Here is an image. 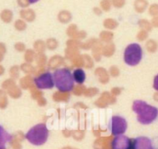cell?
Masks as SVG:
<instances>
[{"mask_svg": "<svg viewBox=\"0 0 158 149\" xmlns=\"http://www.w3.org/2000/svg\"><path fill=\"white\" fill-rule=\"evenodd\" d=\"M30 1V3H35V2H38L39 0H29Z\"/></svg>", "mask_w": 158, "mask_h": 149, "instance_id": "obj_27", "label": "cell"}, {"mask_svg": "<svg viewBox=\"0 0 158 149\" xmlns=\"http://www.w3.org/2000/svg\"><path fill=\"white\" fill-rule=\"evenodd\" d=\"M153 88L156 90V91H158V74L155 76L154 79H153Z\"/></svg>", "mask_w": 158, "mask_h": 149, "instance_id": "obj_23", "label": "cell"}, {"mask_svg": "<svg viewBox=\"0 0 158 149\" xmlns=\"http://www.w3.org/2000/svg\"><path fill=\"white\" fill-rule=\"evenodd\" d=\"M58 17L60 21H61L63 22H68L71 19V14L68 11H62L60 13Z\"/></svg>", "mask_w": 158, "mask_h": 149, "instance_id": "obj_14", "label": "cell"}, {"mask_svg": "<svg viewBox=\"0 0 158 149\" xmlns=\"http://www.w3.org/2000/svg\"><path fill=\"white\" fill-rule=\"evenodd\" d=\"M2 55H3V54H0V62L2 61Z\"/></svg>", "mask_w": 158, "mask_h": 149, "instance_id": "obj_28", "label": "cell"}, {"mask_svg": "<svg viewBox=\"0 0 158 149\" xmlns=\"http://www.w3.org/2000/svg\"><path fill=\"white\" fill-rule=\"evenodd\" d=\"M6 52V47L3 44L0 43V54H3Z\"/></svg>", "mask_w": 158, "mask_h": 149, "instance_id": "obj_25", "label": "cell"}, {"mask_svg": "<svg viewBox=\"0 0 158 149\" xmlns=\"http://www.w3.org/2000/svg\"><path fill=\"white\" fill-rule=\"evenodd\" d=\"M112 149H132V141L125 135H117L112 141Z\"/></svg>", "mask_w": 158, "mask_h": 149, "instance_id": "obj_7", "label": "cell"}, {"mask_svg": "<svg viewBox=\"0 0 158 149\" xmlns=\"http://www.w3.org/2000/svg\"><path fill=\"white\" fill-rule=\"evenodd\" d=\"M15 26H16V28L17 30H23L26 27V24L22 20H17L16 22V23H15Z\"/></svg>", "mask_w": 158, "mask_h": 149, "instance_id": "obj_20", "label": "cell"}, {"mask_svg": "<svg viewBox=\"0 0 158 149\" xmlns=\"http://www.w3.org/2000/svg\"><path fill=\"white\" fill-rule=\"evenodd\" d=\"M149 13L151 16H158V4H152L149 9Z\"/></svg>", "mask_w": 158, "mask_h": 149, "instance_id": "obj_16", "label": "cell"}, {"mask_svg": "<svg viewBox=\"0 0 158 149\" xmlns=\"http://www.w3.org/2000/svg\"><path fill=\"white\" fill-rule=\"evenodd\" d=\"M112 3H113L114 6L120 8L125 4V0H112Z\"/></svg>", "mask_w": 158, "mask_h": 149, "instance_id": "obj_21", "label": "cell"}, {"mask_svg": "<svg viewBox=\"0 0 158 149\" xmlns=\"http://www.w3.org/2000/svg\"><path fill=\"white\" fill-rule=\"evenodd\" d=\"M155 97H158V94H156V96H155ZM156 100H157V101H158V98H157V99H156Z\"/></svg>", "mask_w": 158, "mask_h": 149, "instance_id": "obj_29", "label": "cell"}, {"mask_svg": "<svg viewBox=\"0 0 158 149\" xmlns=\"http://www.w3.org/2000/svg\"><path fill=\"white\" fill-rule=\"evenodd\" d=\"M152 25L155 27H158V16H154L152 19Z\"/></svg>", "mask_w": 158, "mask_h": 149, "instance_id": "obj_24", "label": "cell"}, {"mask_svg": "<svg viewBox=\"0 0 158 149\" xmlns=\"http://www.w3.org/2000/svg\"><path fill=\"white\" fill-rule=\"evenodd\" d=\"M17 2L19 6L21 7H27L30 5L29 0H17Z\"/></svg>", "mask_w": 158, "mask_h": 149, "instance_id": "obj_22", "label": "cell"}, {"mask_svg": "<svg viewBox=\"0 0 158 149\" xmlns=\"http://www.w3.org/2000/svg\"><path fill=\"white\" fill-rule=\"evenodd\" d=\"M148 6V2L147 0H136L134 3L135 9L138 13H143L145 11Z\"/></svg>", "mask_w": 158, "mask_h": 149, "instance_id": "obj_11", "label": "cell"}, {"mask_svg": "<svg viewBox=\"0 0 158 149\" xmlns=\"http://www.w3.org/2000/svg\"><path fill=\"white\" fill-rule=\"evenodd\" d=\"M101 6L103 10H106V11H108V10H109L111 6L110 0H102L101 2Z\"/></svg>", "mask_w": 158, "mask_h": 149, "instance_id": "obj_18", "label": "cell"}, {"mask_svg": "<svg viewBox=\"0 0 158 149\" xmlns=\"http://www.w3.org/2000/svg\"><path fill=\"white\" fill-rule=\"evenodd\" d=\"M132 149H153V147L150 138L138 137L132 142Z\"/></svg>", "mask_w": 158, "mask_h": 149, "instance_id": "obj_8", "label": "cell"}, {"mask_svg": "<svg viewBox=\"0 0 158 149\" xmlns=\"http://www.w3.org/2000/svg\"><path fill=\"white\" fill-rule=\"evenodd\" d=\"M3 73H4V68L0 65V76L2 75V74H3Z\"/></svg>", "mask_w": 158, "mask_h": 149, "instance_id": "obj_26", "label": "cell"}, {"mask_svg": "<svg viewBox=\"0 0 158 149\" xmlns=\"http://www.w3.org/2000/svg\"><path fill=\"white\" fill-rule=\"evenodd\" d=\"M49 136V131L45 124L33 126L26 134V138L32 144L40 146L44 144Z\"/></svg>", "mask_w": 158, "mask_h": 149, "instance_id": "obj_3", "label": "cell"}, {"mask_svg": "<svg viewBox=\"0 0 158 149\" xmlns=\"http://www.w3.org/2000/svg\"><path fill=\"white\" fill-rule=\"evenodd\" d=\"M73 78L74 80L76 83H79V84H81L85 82L86 78V75L85 71L83 70L81 68H78V69L74 70V72H73Z\"/></svg>", "mask_w": 158, "mask_h": 149, "instance_id": "obj_10", "label": "cell"}, {"mask_svg": "<svg viewBox=\"0 0 158 149\" xmlns=\"http://www.w3.org/2000/svg\"><path fill=\"white\" fill-rule=\"evenodd\" d=\"M147 47H148V50L151 52H154L156 50V49H157V45L155 42V41H149V42L147 43Z\"/></svg>", "mask_w": 158, "mask_h": 149, "instance_id": "obj_17", "label": "cell"}, {"mask_svg": "<svg viewBox=\"0 0 158 149\" xmlns=\"http://www.w3.org/2000/svg\"><path fill=\"white\" fill-rule=\"evenodd\" d=\"M0 17L3 22H11L12 19H13V13L10 10H5L0 13Z\"/></svg>", "mask_w": 158, "mask_h": 149, "instance_id": "obj_12", "label": "cell"}, {"mask_svg": "<svg viewBox=\"0 0 158 149\" xmlns=\"http://www.w3.org/2000/svg\"><path fill=\"white\" fill-rule=\"evenodd\" d=\"M54 85L61 92H69L74 86V80L71 71L66 68H61L54 71L53 74Z\"/></svg>", "mask_w": 158, "mask_h": 149, "instance_id": "obj_2", "label": "cell"}, {"mask_svg": "<svg viewBox=\"0 0 158 149\" xmlns=\"http://www.w3.org/2000/svg\"><path fill=\"white\" fill-rule=\"evenodd\" d=\"M34 83L36 87L39 89H51L54 87V77L49 72L42 74L34 79Z\"/></svg>", "mask_w": 158, "mask_h": 149, "instance_id": "obj_6", "label": "cell"}, {"mask_svg": "<svg viewBox=\"0 0 158 149\" xmlns=\"http://www.w3.org/2000/svg\"><path fill=\"white\" fill-rule=\"evenodd\" d=\"M133 111L137 115V121L142 124H151L156 120L158 115V110L156 107L140 100H137L133 102Z\"/></svg>", "mask_w": 158, "mask_h": 149, "instance_id": "obj_1", "label": "cell"}, {"mask_svg": "<svg viewBox=\"0 0 158 149\" xmlns=\"http://www.w3.org/2000/svg\"><path fill=\"white\" fill-rule=\"evenodd\" d=\"M143 57V50L138 43H131L127 46L124 52V61L131 66H136Z\"/></svg>", "mask_w": 158, "mask_h": 149, "instance_id": "obj_4", "label": "cell"}, {"mask_svg": "<svg viewBox=\"0 0 158 149\" xmlns=\"http://www.w3.org/2000/svg\"><path fill=\"white\" fill-rule=\"evenodd\" d=\"M139 25L143 27V28L146 29V30H151V24H150V22H148V21L143 19V20L139 21Z\"/></svg>", "mask_w": 158, "mask_h": 149, "instance_id": "obj_19", "label": "cell"}, {"mask_svg": "<svg viewBox=\"0 0 158 149\" xmlns=\"http://www.w3.org/2000/svg\"><path fill=\"white\" fill-rule=\"evenodd\" d=\"M13 140V137L0 125V149H6V145Z\"/></svg>", "mask_w": 158, "mask_h": 149, "instance_id": "obj_9", "label": "cell"}, {"mask_svg": "<svg viewBox=\"0 0 158 149\" xmlns=\"http://www.w3.org/2000/svg\"><path fill=\"white\" fill-rule=\"evenodd\" d=\"M109 128L113 135H123L127 129V122L126 119L120 116H112L109 121Z\"/></svg>", "mask_w": 158, "mask_h": 149, "instance_id": "obj_5", "label": "cell"}, {"mask_svg": "<svg viewBox=\"0 0 158 149\" xmlns=\"http://www.w3.org/2000/svg\"><path fill=\"white\" fill-rule=\"evenodd\" d=\"M21 16L24 19H27L29 21H31L34 19V13H33V10H22L20 12Z\"/></svg>", "mask_w": 158, "mask_h": 149, "instance_id": "obj_13", "label": "cell"}, {"mask_svg": "<svg viewBox=\"0 0 158 149\" xmlns=\"http://www.w3.org/2000/svg\"><path fill=\"white\" fill-rule=\"evenodd\" d=\"M7 104V99L5 93L0 91V108H4Z\"/></svg>", "mask_w": 158, "mask_h": 149, "instance_id": "obj_15", "label": "cell"}]
</instances>
